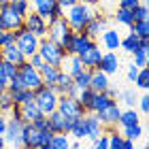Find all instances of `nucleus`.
I'll return each instance as SVG.
<instances>
[{
	"label": "nucleus",
	"mask_w": 149,
	"mask_h": 149,
	"mask_svg": "<svg viewBox=\"0 0 149 149\" xmlns=\"http://www.w3.org/2000/svg\"><path fill=\"white\" fill-rule=\"evenodd\" d=\"M6 83H9V79H6V74H4V70H2V64H0V92L6 90Z\"/></svg>",
	"instance_id": "obj_51"
},
{
	"label": "nucleus",
	"mask_w": 149,
	"mask_h": 149,
	"mask_svg": "<svg viewBox=\"0 0 149 149\" xmlns=\"http://www.w3.org/2000/svg\"><path fill=\"white\" fill-rule=\"evenodd\" d=\"M102 30H107V17L104 15H92L90 22H87L85 28H83V32L92 38H98Z\"/></svg>",
	"instance_id": "obj_18"
},
{
	"label": "nucleus",
	"mask_w": 149,
	"mask_h": 149,
	"mask_svg": "<svg viewBox=\"0 0 149 149\" xmlns=\"http://www.w3.org/2000/svg\"><path fill=\"white\" fill-rule=\"evenodd\" d=\"M83 121H85V139H90V141H94L100 132L104 130V126L100 124V119L96 117V113H85Z\"/></svg>",
	"instance_id": "obj_17"
},
{
	"label": "nucleus",
	"mask_w": 149,
	"mask_h": 149,
	"mask_svg": "<svg viewBox=\"0 0 149 149\" xmlns=\"http://www.w3.org/2000/svg\"><path fill=\"white\" fill-rule=\"evenodd\" d=\"M28 2H30V0H28Z\"/></svg>",
	"instance_id": "obj_60"
},
{
	"label": "nucleus",
	"mask_w": 149,
	"mask_h": 149,
	"mask_svg": "<svg viewBox=\"0 0 149 149\" xmlns=\"http://www.w3.org/2000/svg\"><path fill=\"white\" fill-rule=\"evenodd\" d=\"M0 51H2V60H6V62H11V64H15V66H22V64L26 62L24 51L19 49V47H17L15 43L0 47Z\"/></svg>",
	"instance_id": "obj_16"
},
{
	"label": "nucleus",
	"mask_w": 149,
	"mask_h": 149,
	"mask_svg": "<svg viewBox=\"0 0 149 149\" xmlns=\"http://www.w3.org/2000/svg\"><path fill=\"white\" fill-rule=\"evenodd\" d=\"M104 92H107V96H109V98H113V100H117V96H119V90H115V87H111V85L107 87Z\"/></svg>",
	"instance_id": "obj_52"
},
{
	"label": "nucleus",
	"mask_w": 149,
	"mask_h": 149,
	"mask_svg": "<svg viewBox=\"0 0 149 149\" xmlns=\"http://www.w3.org/2000/svg\"><path fill=\"white\" fill-rule=\"evenodd\" d=\"M9 4H11V6H13V9H15L22 17H26V15H28V13L32 11V6H30L28 0H9Z\"/></svg>",
	"instance_id": "obj_40"
},
{
	"label": "nucleus",
	"mask_w": 149,
	"mask_h": 149,
	"mask_svg": "<svg viewBox=\"0 0 149 149\" xmlns=\"http://www.w3.org/2000/svg\"><path fill=\"white\" fill-rule=\"evenodd\" d=\"M58 4V0H30L32 11H36L38 15H43L45 19L49 17V13L53 11V6Z\"/></svg>",
	"instance_id": "obj_26"
},
{
	"label": "nucleus",
	"mask_w": 149,
	"mask_h": 149,
	"mask_svg": "<svg viewBox=\"0 0 149 149\" xmlns=\"http://www.w3.org/2000/svg\"><path fill=\"white\" fill-rule=\"evenodd\" d=\"M79 2H83V4H96L98 0H79Z\"/></svg>",
	"instance_id": "obj_57"
},
{
	"label": "nucleus",
	"mask_w": 149,
	"mask_h": 149,
	"mask_svg": "<svg viewBox=\"0 0 149 149\" xmlns=\"http://www.w3.org/2000/svg\"><path fill=\"white\" fill-rule=\"evenodd\" d=\"M68 147H70L68 134H66V132H53V136H51L47 149H68Z\"/></svg>",
	"instance_id": "obj_30"
},
{
	"label": "nucleus",
	"mask_w": 149,
	"mask_h": 149,
	"mask_svg": "<svg viewBox=\"0 0 149 149\" xmlns=\"http://www.w3.org/2000/svg\"><path fill=\"white\" fill-rule=\"evenodd\" d=\"M26 121L15 119L11 115H6V130H4V143L11 147H19L22 145V128Z\"/></svg>",
	"instance_id": "obj_7"
},
{
	"label": "nucleus",
	"mask_w": 149,
	"mask_h": 149,
	"mask_svg": "<svg viewBox=\"0 0 149 149\" xmlns=\"http://www.w3.org/2000/svg\"><path fill=\"white\" fill-rule=\"evenodd\" d=\"M119 113H121V107L117 104V100H113L111 104H107L104 109H100L96 113V117L100 119V124H102L104 128H113V126H117Z\"/></svg>",
	"instance_id": "obj_10"
},
{
	"label": "nucleus",
	"mask_w": 149,
	"mask_h": 149,
	"mask_svg": "<svg viewBox=\"0 0 149 149\" xmlns=\"http://www.w3.org/2000/svg\"><path fill=\"white\" fill-rule=\"evenodd\" d=\"M68 136H72V139H85V121H83V117H79V119H74V124L70 126V130L66 132Z\"/></svg>",
	"instance_id": "obj_32"
},
{
	"label": "nucleus",
	"mask_w": 149,
	"mask_h": 149,
	"mask_svg": "<svg viewBox=\"0 0 149 149\" xmlns=\"http://www.w3.org/2000/svg\"><path fill=\"white\" fill-rule=\"evenodd\" d=\"M121 134L130 141H139L143 136V126H141V121L139 124H132V126H126V128H121Z\"/></svg>",
	"instance_id": "obj_31"
},
{
	"label": "nucleus",
	"mask_w": 149,
	"mask_h": 149,
	"mask_svg": "<svg viewBox=\"0 0 149 149\" xmlns=\"http://www.w3.org/2000/svg\"><path fill=\"white\" fill-rule=\"evenodd\" d=\"M121 102H124L126 107H136V94H134V90H119V96H117Z\"/></svg>",
	"instance_id": "obj_39"
},
{
	"label": "nucleus",
	"mask_w": 149,
	"mask_h": 149,
	"mask_svg": "<svg viewBox=\"0 0 149 149\" xmlns=\"http://www.w3.org/2000/svg\"><path fill=\"white\" fill-rule=\"evenodd\" d=\"M132 83H134V87H139V90H147V87H149V72H147V66L139 68V74H136V79H134Z\"/></svg>",
	"instance_id": "obj_36"
},
{
	"label": "nucleus",
	"mask_w": 149,
	"mask_h": 149,
	"mask_svg": "<svg viewBox=\"0 0 149 149\" xmlns=\"http://www.w3.org/2000/svg\"><path fill=\"white\" fill-rule=\"evenodd\" d=\"M115 19H117V24L121 26H130L134 24V17H132V11H128V9H117V13H115Z\"/></svg>",
	"instance_id": "obj_38"
},
{
	"label": "nucleus",
	"mask_w": 149,
	"mask_h": 149,
	"mask_svg": "<svg viewBox=\"0 0 149 149\" xmlns=\"http://www.w3.org/2000/svg\"><path fill=\"white\" fill-rule=\"evenodd\" d=\"M4 130H6V115L0 113V134H4Z\"/></svg>",
	"instance_id": "obj_53"
},
{
	"label": "nucleus",
	"mask_w": 149,
	"mask_h": 149,
	"mask_svg": "<svg viewBox=\"0 0 149 149\" xmlns=\"http://www.w3.org/2000/svg\"><path fill=\"white\" fill-rule=\"evenodd\" d=\"M136 74H139V66L130 64V66H128V81H130V83H132V81L136 79Z\"/></svg>",
	"instance_id": "obj_50"
},
{
	"label": "nucleus",
	"mask_w": 149,
	"mask_h": 149,
	"mask_svg": "<svg viewBox=\"0 0 149 149\" xmlns=\"http://www.w3.org/2000/svg\"><path fill=\"white\" fill-rule=\"evenodd\" d=\"M134 147V141H130V139H126L124 136V143H121V149H132Z\"/></svg>",
	"instance_id": "obj_55"
},
{
	"label": "nucleus",
	"mask_w": 149,
	"mask_h": 149,
	"mask_svg": "<svg viewBox=\"0 0 149 149\" xmlns=\"http://www.w3.org/2000/svg\"><path fill=\"white\" fill-rule=\"evenodd\" d=\"M96 68L102 70V72H107V74L111 77V74H115V72H117V68H119V56H117L115 51H102L100 62H98Z\"/></svg>",
	"instance_id": "obj_14"
},
{
	"label": "nucleus",
	"mask_w": 149,
	"mask_h": 149,
	"mask_svg": "<svg viewBox=\"0 0 149 149\" xmlns=\"http://www.w3.org/2000/svg\"><path fill=\"white\" fill-rule=\"evenodd\" d=\"M58 96L60 94L56 92L53 85H40L38 90H34V102L38 104V109L43 115H49L51 111L58 109Z\"/></svg>",
	"instance_id": "obj_2"
},
{
	"label": "nucleus",
	"mask_w": 149,
	"mask_h": 149,
	"mask_svg": "<svg viewBox=\"0 0 149 149\" xmlns=\"http://www.w3.org/2000/svg\"><path fill=\"white\" fill-rule=\"evenodd\" d=\"M19 111H22L24 121H34L36 117H40V115H43V113H40V109H38V104L34 102V98L22 102V104H19Z\"/></svg>",
	"instance_id": "obj_22"
},
{
	"label": "nucleus",
	"mask_w": 149,
	"mask_h": 149,
	"mask_svg": "<svg viewBox=\"0 0 149 149\" xmlns=\"http://www.w3.org/2000/svg\"><path fill=\"white\" fill-rule=\"evenodd\" d=\"M132 17H134V22H145V19L149 17V11H147V4L141 0V2L132 9Z\"/></svg>",
	"instance_id": "obj_41"
},
{
	"label": "nucleus",
	"mask_w": 149,
	"mask_h": 149,
	"mask_svg": "<svg viewBox=\"0 0 149 149\" xmlns=\"http://www.w3.org/2000/svg\"><path fill=\"white\" fill-rule=\"evenodd\" d=\"M2 70H4V74H6V79H13V77H17V72H19V66H15V64H11V62H6V60H2Z\"/></svg>",
	"instance_id": "obj_44"
},
{
	"label": "nucleus",
	"mask_w": 149,
	"mask_h": 149,
	"mask_svg": "<svg viewBox=\"0 0 149 149\" xmlns=\"http://www.w3.org/2000/svg\"><path fill=\"white\" fill-rule=\"evenodd\" d=\"M109 132V149H121V143H124V134L113 130V128H104Z\"/></svg>",
	"instance_id": "obj_35"
},
{
	"label": "nucleus",
	"mask_w": 149,
	"mask_h": 149,
	"mask_svg": "<svg viewBox=\"0 0 149 149\" xmlns=\"http://www.w3.org/2000/svg\"><path fill=\"white\" fill-rule=\"evenodd\" d=\"M11 96H13V102H15V104H22V102H26V100H32V98H34V92L28 90V87H22V90L11 92Z\"/></svg>",
	"instance_id": "obj_33"
},
{
	"label": "nucleus",
	"mask_w": 149,
	"mask_h": 149,
	"mask_svg": "<svg viewBox=\"0 0 149 149\" xmlns=\"http://www.w3.org/2000/svg\"><path fill=\"white\" fill-rule=\"evenodd\" d=\"M100 56H102V51H100V45L94 40V43L87 47L85 51L79 53V60H81V64H83V68H96L98 62H100Z\"/></svg>",
	"instance_id": "obj_13"
},
{
	"label": "nucleus",
	"mask_w": 149,
	"mask_h": 149,
	"mask_svg": "<svg viewBox=\"0 0 149 149\" xmlns=\"http://www.w3.org/2000/svg\"><path fill=\"white\" fill-rule=\"evenodd\" d=\"M113 98L107 96V92H94V98L90 102V109H87V113H98L100 109H104L107 104H111Z\"/></svg>",
	"instance_id": "obj_25"
},
{
	"label": "nucleus",
	"mask_w": 149,
	"mask_h": 149,
	"mask_svg": "<svg viewBox=\"0 0 149 149\" xmlns=\"http://www.w3.org/2000/svg\"><path fill=\"white\" fill-rule=\"evenodd\" d=\"M58 111L62 113L64 117H83L85 115L83 104H81L77 98L68 96V94H60L58 96Z\"/></svg>",
	"instance_id": "obj_4"
},
{
	"label": "nucleus",
	"mask_w": 149,
	"mask_h": 149,
	"mask_svg": "<svg viewBox=\"0 0 149 149\" xmlns=\"http://www.w3.org/2000/svg\"><path fill=\"white\" fill-rule=\"evenodd\" d=\"M70 147H74V149H79V147H81V141H79V139H74V141H70Z\"/></svg>",
	"instance_id": "obj_56"
},
{
	"label": "nucleus",
	"mask_w": 149,
	"mask_h": 149,
	"mask_svg": "<svg viewBox=\"0 0 149 149\" xmlns=\"http://www.w3.org/2000/svg\"><path fill=\"white\" fill-rule=\"evenodd\" d=\"M4 4H9V0H0V9H2Z\"/></svg>",
	"instance_id": "obj_59"
},
{
	"label": "nucleus",
	"mask_w": 149,
	"mask_h": 149,
	"mask_svg": "<svg viewBox=\"0 0 149 149\" xmlns=\"http://www.w3.org/2000/svg\"><path fill=\"white\" fill-rule=\"evenodd\" d=\"M92 98H94V90H90V87L81 90V92H79V96H77V100H79L81 104H83L85 113H87V109H90V102H92Z\"/></svg>",
	"instance_id": "obj_42"
},
{
	"label": "nucleus",
	"mask_w": 149,
	"mask_h": 149,
	"mask_svg": "<svg viewBox=\"0 0 149 149\" xmlns=\"http://www.w3.org/2000/svg\"><path fill=\"white\" fill-rule=\"evenodd\" d=\"M109 85H111L109 74H107V72H102V70H98V68H92V77H90V90H94V92H104Z\"/></svg>",
	"instance_id": "obj_21"
},
{
	"label": "nucleus",
	"mask_w": 149,
	"mask_h": 149,
	"mask_svg": "<svg viewBox=\"0 0 149 149\" xmlns=\"http://www.w3.org/2000/svg\"><path fill=\"white\" fill-rule=\"evenodd\" d=\"M72 85H74V81H72V77L68 72H64L62 68H60V74H58V81H56V92L58 94H68L70 90H72Z\"/></svg>",
	"instance_id": "obj_27"
},
{
	"label": "nucleus",
	"mask_w": 149,
	"mask_h": 149,
	"mask_svg": "<svg viewBox=\"0 0 149 149\" xmlns=\"http://www.w3.org/2000/svg\"><path fill=\"white\" fill-rule=\"evenodd\" d=\"M139 47H141V38L134 34L132 30L128 32V34L121 38V43H119V49H124L126 53H134V51L139 49Z\"/></svg>",
	"instance_id": "obj_28"
},
{
	"label": "nucleus",
	"mask_w": 149,
	"mask_h": 149,
	"mask_svg": "<svg viewBox=\"0 0 149 149\" xmlns=\"http://www.w3.org/2000/svg\"><path fill=\"white\" fill-rule=\"evenodd\" d=\"M13 96H11V92L9 90H2L0 92V113H4V115H9V111L13 109Z\"/></svg>",
	"instance_id": "obj_34"
},
{
	"label": "nucleus",
	"mask_w": 149,
	"mask_h": 149,
	"mask_svg": "<svg viewBox=\"0 0 149 149\" xmlns=\"http://www.w3.org/2000/svg\"><path fill=\"white\" fill-rule=\"evenodd\" d=\"M36 51L40 53V58H43L47 64H56V66H60L62 58L66 56V51L62 49V45L53 43V40H51V38H47V36H43V38H40L38 49H36Z\"/></svg>",
	"instance_id": "obj_3"
},
{
	"label": "nucleus",
	"mask_w": 149,
	"mask_h": 149,
	"mask_svg": "<svg viewBox=\"0 0 149 149\" xmlns=\"http://www.w3.org/2000/svg\"><path fill=\"white\" fill-rule=\"evenodd\" d=\"M0 28L2 30H19V28H24V17L11 4H4L0 9Z\"/></svg>",
	"instance_id": "obj_6"
},
{
	"label": "nucleus",
	"mask_w": 149,
	"mask_h": 149,
	"mask_svg": "<svg viewBox=\"0 0 149 149\" xmlns=\"http://www.w3.org/2000/svg\"><path fill=\"white\" fill-rule=\"evenodd\" d=\"M38 145H40V130L34 128L30 121H26L24 128H22V147L38 149Z\"/></svg>",
	"instance_id": "obj_12"
},
{
	"label": "nucleus",
	"mask_w": 149,
	"mask_h": 149,
	"mask_svg": "<svg viewBox=\"0 0 149 149\" xmlns=\"http://www.w3.org/2000/svg\"><path fill=\"white\" fill-rule=\"evenodd\" d=\"M26 62H28L30 66H34V68H40V66L45 64V60L40 58V53H38V51H34L32 56H28V58H26Z\"/></svg>",
	"instance_id": "obj_46"
},
{
	"label": "nucleus",
	"mask_w": 149,
	"mask_h": 149,
	"mask_svg": "<svg viewBox=\"0 0 149 149\" xmlns=\"http://www.w3.org/2000/svg\"><path fill=\"white\" fill-rule=\"evenodd\" d=\"M66 32H70V26L66 24L64 17H58V19H53V22L47 24V38H51L53 43H58V45L62 43Z\"/></svg>",
	"instance_id": "obj_11"
},
{
	"label": "nucleus",
	"mask_w": 149,
	"mask_h": 149,
	"mask_svg": "<svg viewBox=\"0 0 149 149\" xmlns=\"http://www.w3.org/2000/svg\"><path fill=\"white\" fill-rule=\"evenodd\" d=\"M15 38H17V30H2L0 28V47L15 43Z\"/></svg>",
	"instance_id": "obj_43"
},
{
	"label": "nucleus",
	"mask_w": 149,
	"mask_h": 149,
	"mask_svg": "<svg viewBox=\"0 0 149 149\" xmlns=\"http://www.w3.org/2000/svg\"><path fill=\"white\" fill-rule=\"evenodd\" d=\"M96 38L87 36L83 30L81 32H72V40H70V47H68V53H74V56H79L81 51H85L87 47H90Z\"/></svg>",
	"instance_id": "obj_15"
},
{
	"label": "nucleus",
	"mask_w": 149,
	"mask_h": 149,
	"mask_svg": "<svg viewBox=\"0 0 149 149\" xmlns=\"http://www.w3.org/2000/svg\"><path fill=\"white\" fill-rule=\"evenodd\" d=\"M19 77H22V81H24V85L28 87V90H38L40 85H43V77H40V72H38V68H34V66H30L28 62H24L22 66H19Z\"/></svg>",
	"instance_id": "obj_8"
},
{
	"label": "nucleus",
	"mask_w": 149,
	"mask_h": 149,
	"mask_svg": "<svg viewBox=\"0 0 149 149\" xmlns=\"http://www.w3.org/2000/svg\"><path fill=\"white\" fill-rule=\"evenodd\" d=\"M58 17H64V6H60V4L53 6V11L49 13V17H47V24L53 22V19H58Z\"/></svg>",
	"instance_id": "obj_47"
},
{
	"label": "nucleus",
	"mask_w": 149,
	"mask_h": 149,
	"mask_svg": "<svg viewBox=\"0 0 149 149\" xmlns=\"http://www.w3.org/2000/svg\"><path fill=\"white\" fill-rule=\"evenodd\" d=\"M0 147H6V143H4V134H0Z\"/></svg>",
	"instance_id": "obj_58"
},
{
	"label": "nucleus",
	"mask_w": 149,
	"mask_h": 149,
	"mask_svg": "<svg viewBox=\"0 0 149 149\" xmlns=\"http://www.w3.org/2000/svg\"><path fill=\"white\" fill-rule=\"evenodd\" d=\"M139 121H141V115H139V111L134 109V107H128L126 111L121 109V113H119V119H117V126H119V128H126V126L139 124Z\"/></svg>",
	"instance_id": "obj_24"
},
{
	"label": "nucleus",
	"mask_w": 149,
	"mask_h": 149,
	"mask_svg": "<svg viewBox=\"0 0 149 149\" xmlns=\"http://www.w3.org/2000/svg\"><path fill=\"white\" fill-rule=\"evenodd\" d=\"M24 26L32 32V34H36L38 38L47 36V19L43 15H38L36 11H30L28 15L24 17Z\"/></svg>",
	"instance_id": "obj_9"
},
{
	"label": "nucleus",
	"mask_w": 149,
	"mask_h": 149,
	"mask_svg": "<svg viewBox=\"0 0 149 149\" xmlns=\"http://www.w3.org/2000/svg\"><path fill=\"white\" fill-rule=\"evenodd\" d=\"M38 43H40V38L36 36V34H32V32L26 28H19L17 30V38H15V45L19 47V49L24 51V56L28 58V56H32L36 49H38Z\"/></svg>",
	"instance_id": "obj_5"
},
{
	"label": "nucleus",
	"mask_w": 149,
	"mask_h": 149,
	"mask_svg": "<svg viewBox=\"0 0 149 149\" xmlns=\"http://www.w3.org/2000/svg\"><path fill=\"white\" fill-rule=\"evenodd\" d=\"M130 30L136 34L139 38H149V22L145 19V22H134L130 26Z\"/></svg>",
	"instance_id": "obj_37"
},
{
	"label": "nucleus",
	"mask_w": 149,
	"mask_h": 149,
	"mask_svg": "<svg viewBox=\"0 0 149 149\" xmlns=\"http://www.w3.org/2000/svg\"><path fill=\"white\" fill-rule=\"evenodd\" d=\"M92 15L94 13L90 11V4H83V2H74L72 6L64 9V19H66V24L70 26L72 32H81L83 30Z\"/></svg>",
	"instance_id": "obj_1"
},
{
	"label": "nucleus",
	"mask_w": 149,
	"mask_h": 149,
	"mask_svg": "<svg viewBox=\"0 0 149 149\" xmlns=\"http://www.w3.org/2000/svg\"><path fill=\"white\" fill-rule=\"evenodd\" d=\"M136 107H139L141 113H147L149 111V96H147V94H145V96H141V98H136Z\"/></svg>",
	"instance_id": "obj_48"
},
{
	"label": "nucleus",
	"mask_w": 149,
	"mask_h": 149,
	"mask_svg": "<svg viewBox=\"0 0 149 149\" xmlns=\"http://www.w3.org/2000/svg\"><path fill=\"white\" fill-rule=\"evenodd\" d=\"M38 72H40V77H43V83L45 85H56V81H58V74H60V66H56V64H43L38 68Z\"/></svg>",
	"instance_id": "obj_23"
},
{
	"label": "nucleus",
	"mask_w": 149,
	"mask_h": 149,
	"mask_svg": "<svg viewBox=\"0 0 149 149\" xmlns=\"http://www.w3.org/2000/svg\"><path fill=\"white\" fill-rule=\"evenodd\" d=\"M51 136H53V132L49 130V128H43V130H40V145H38V149H47L49 147Z\"/></svg>",
	"instance_id": "obj_45"
},
{
	"label": "nucleus",
	"mask_w": 149,
	"mask_h": 149,
	"mask_svg": "<svg viewBox=\"0 0 149 149\" xmlns=\"http://www.w3.org/2000/svg\"><path fill=\"white\" fill-rule=\"evenodd\" d=\"M60 68H62L64 72H68L70 77H74V74H79L81 70H83V64H81L79 56H74V53H66V56L62 58V62H60Z\"/></svg>",
	"instance_id": "obj_20"
},
{
	"label": "nucleus",
	"mask_w": 149,
	"mask_h": 149,
	"mask_svg": "<svg viewBox=\"0 0 149 149\" xmlns=\"http://www.w3.org/2000/svg\"><path fill=\"white\" fill-rule=\"evenodd\" d=\"M74 2H79V0H58L60 6H64V9H68V6H72Z\"/></svg>",
	"instance_id": "obj_54"
},
{
	"label": "nucleus",
	"mask_w": 149,
	"mask_h": 149,
	"mask_svg": "<svg viewBox=\"0 0 149 149\" xmlns=\"http://www.w3.org/2000/svg\"><path fill=\"white\" fill-rule=\"evenodd\" d=\"M139 2H141V0H119V6H117V9H128V11H132Z\"/></svg>",
	"instance_id": "obj_49"
},
{
	"label": "nucleus",
	"mask_w": 149,
	"mask_h": 149,
	"mask_svg": "<svg viewBox=\"0 0 149 149\" xmlns=\"http://www.w3.org/2000/svg\"><path fill=\"white\" fill-rule=\"evenodd\" d=\"M100 43H102V47L107 51H115V49H119V43H121V36H119V32L117 30H111V28H107L100 32Z\"/></svg>",
	"instance_id": "obj_19"
},
{
	"label": "nucleus",
	"mask_w": 149,
	"mask_h": 149,
	"mask_svg": "<svg viewBox=\"0 0 149 149\" xmlns=\"http://www.w3.org/2000/svg\"><path fill=\"white\" fill-rule=\"evenodd\" d=\"M47 126H49L51 132H66L64 130V115L60 113L58 109L51 111L49 115H47Z\"/></svg>",
	"instance_id": "obj_29"
}]
</instances>
